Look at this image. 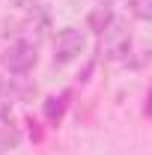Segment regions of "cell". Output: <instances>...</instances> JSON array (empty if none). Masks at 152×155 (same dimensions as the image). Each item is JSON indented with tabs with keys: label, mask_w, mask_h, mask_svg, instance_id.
<instances>
[{
	"label": "cell",
	"mask_w": 152,
	"mask_h": 155,
	"mask_svg": "<svg viewBox=\"0 0 152 155\" xmlns=\"http://www.w3.org/2000/svg\"><path fill=\"white\" fill-rule=\"evenodd\" d=\"M128 9H131L134 18L152 21V0H128Z\"/></svg>",
	"instance_id": "ba28073f"
},
{
	"label": "cell",
	"mask_w": 152,
	"mask_h": 155,
	"mask_svg": "<svg viewBox=\"0 0 152 155\" xmlns=\"http://www.w3.org/2000/svg\"><path fill=\"white\" fill-rule=\"evenodd\" d=\"M98 3H104V6H111V3H114V0H98Z\"/></svg>",
	"instance_id": "30bf717a"
},
{
	"label": "cell",
	"mask_w": 152,
	"mask_h": 155,
	"mask_svg": "<svg viewBox=\"0 0 152 155\" xmlns=\"http://www.w3.org/2000/svg\"><path fill=\"white\" fill-rule=\"evenodd\" d=\"M69 96H51L45 98V116H48V122L51 125H60V119H63V114H66V101Z\"/></svg>",
	"instance_id": "52a82bcc"
},
{
	"label": "cell",
	"mask_w": 152,
	"mask_h": 155,
	"mask_svg": "<svg viewBox=\"0 0 152 155\" xmlns=\"http://www.w3.org/2000/svg\"><path fill=\"white\" fill-rule=\"evenodd\" d=\"M21 143V128L12 116H0V152H12Z\"/></svg>",
	"instance_id": "277c9868"
},
{
	"label": "cell",
	"mask_w": 152,
	"mask_h": 155,
	"mask_svg": "<svg viewBox=\"0 0 152 155\" xmlns=\"http://www.w3.org/2000/svg\"><path fill=\"white\" fill-rule=\"evenodd\" d=\"M12 6H18V9H36V3L39 0H9Z\"/></svg>",
	"instance_id": "9c48e42d"
},
{
	"label": "cell",
	"mask_w": 152,
	"mask_h": 155,
	"mask_svg": "<svg viewBox=\"0 0 152 155\" xmlns=\"http://www.w3.org/2000/svg\"><path fill=\"white\" fill-rule=\"evenodd\" d=\"M114 18H116V15H114V9H111V6H104V3H98L93 12L87 15V27H90L93 33H101V30H104V27H107V24H111Z\"/></svg>",
	"instance_id": "5b68a950"
},
{
	"label": "cell",
	"mask_w": 152,
	"mask_h": 155,
	"mask_svg": "<svg viewBox=\"0 0 152 155\" xmlns=\"http://www.w3.org/2000/svg\"><path fill=\"white\" fill-rule=\"evenodd\" d=\"M84 48H87L84 30L81 27H63V30H57V36H54V63H60V66L75 63L84 54Z\"/></svg>",
	"instance_id": "3957f363"
},
{
	"label": "cell",
	"mask_w": 152,
	"mask_h": 155,
	"mask_svg": "<svg viewBox=\"0 0 152 155\" xmlns=\"http://www.w3.org/2000/svg\"><path fill=\"white\" fill-rule=\"evenodd\" d=\"M15 101H18L15 81L0 78V116H12V104H15Z\"/></svg>",
	"instance_id": "8992f818"
},
{
	"label": "cell",
	"mask_w": 152,
	"mask_h": 155,
	"mask_svg": "<svg viewBox=\"0 0 152 155\" xmlns=\"http://www.w3.org/2000/svg\"><path fill=\"white\" fill-rule=\"evenodd\" d=\"M3 63H6V69H9L12 75H18V78L30 75V72L36 69V63H39V45L15 36L9 42L6 54H3Z\"/></svg>",
	"instance_id": "7a4b0ae2"
},
{
	"label": "cell",
	"mask_w": 152,
	"mask_h": 155,
	"mask_svg": "<svg viewBox=\"0 0 152 155\" xmlns=\"http://www.w3.org/2000/svg\"><path fill=\"white\" fill-rule=\"evenodd\" d=\"M98 36V54L111 63H119V60H128L131 54V45H134V36H131V27L125 24L122 18H114Z\"/></svg>",
	"instance_id": "6da1fadb"
}]
</instances>
